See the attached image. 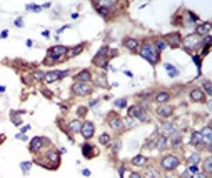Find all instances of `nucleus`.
<instances>
[{"instance_id": "1", "label": "nucleus", "mask_w": 212, "mask_h": 178, "mask_svg": "<svg viewBox=\"0 0 212 178\" xmlns=\"http://www.w3.org/2000/svg\"><path fill=\"white\" fill-rule=\"evenodd\" d=\"M139 55H140L142 58H145L150 65H157L160 60V53L157 52V48L154 47V43H149V42H145V43H142L140 47H139Z\"/></svg>"}, {"instance_id": "2", "label": "nucleus", "mask_w": 212, "mask_h": 178, "mask_svg": "<svg viewBox=\"0 0 212 178\" xmlns=\"http://www.w3.org/2000/svg\"><path fill=\"white\" fill-rule=\"evenodd\" d=\"M67 52H69V47H65V45H53V47H50V48H48L45 63H47V65H53V63H57V62H62V60H65Z\"/></svg>"}, {"instance_id": "3", "label": "nucleus", "mask_w": 212, "mask_h": 178, "mask_svg": "<svg viewBox=\"0 0 212 178\" xmlns=\"http://www.w3.org/2000/svg\"><path fill=\"white\" fill-rule=\"evenodd\" d=\"M179 165H180V160H179L175 155H171V153L162 156V160H160V168L165 170V172H172V170H175Z\"/></svg>"}, {"instance_id": "4", "label": "nucleus", "mask_w": 212, "mask_h": 178, "mask_svg": "<svg viewBox=\"0 0 212 178\" xmlns=\"http://www.w3.org/2000/svg\"><path fill=\"white\" fill-rule=\"evenodd\" d=\"M182 43L187 52H194V50L200 48V37L197 34H189L185 38H182Z\"/></svg>"}, {"instance_id": "5", "label": "nucleus", "mask_w": 212, "mask_h": 178, "mask_svg": "<svg viewBox=\"0 0 212 178\" xmlns=\"http://www.w3.org/2000/svg\"><path fill=\"white\" fill-rule=\"evenodd\" d=\"M72 93L77 95V97H87V95L92 93V85L84 83V82H75L72 85Z\"/></svg>"}, {"instance_id": "6", "label": "nucleus", "mask_w": 212, "mask_h": 178, "mask_svg": "<svg viewBox=\"0 0 212 178\" xmlns=\"http://www.w3.org/2000/svg\"><path fill=\"white\" fill-rule=\"evenodd\" d=\"M127 115H129V117H132V118H135L137 121H147V120H149L147 112H145L144 108H140L139 105L129 107V112H127Z\"/></svg>"}, {"instance_id": "7", "label": "nucleus", "mask_w": 212, "mask_h": 178, "mask_svg": "<svg viewBox=\"0 0 212 178\" xmlns=\"http://www.w3.org/2000/svg\"><path fill=\"white\" fill-rule=\"evenodd\" d=\"M69 72L67 70H53V72H45V78L44 80L47 82V83H53V82L57 80H62L64 77H67Z\"/></svg>"}, {"instance_id": "8", "label": "nucleus", "mask_w": 212, "mask_h": 178, "mask_svg": "<svg viewBox=\"0 0 212 178\" xmlns=\"http://www.w3.org/2000/svg\"><path fill=\"white\" fill-rule=\"evenodd\" d=\"M164 40L167 42V45H169V47L175 48V47L182 45V35L179 34V32H172V34H167V35H165Z\"/></svg>"}, {"instance_id": "9", "label": "nucleus", "mask_w": 212, "mask_h": 178, "mask_svg": "<svg viewBox=\"0 0 212 178\" xmlns=\"http://www.w3.org/2000/svg\"><path fill=\"white\" fill-rule=\"evenodd\" d=\"M50 142H48L47 138H44V137H35V138H32L30 140V153H37V151H40L42 147L44 145H48Z\"/></svg>"}, {"instance_id": "10", "label": "nucleus", "mask_w": 212, "mask_h": 178, "mask_svg": "<svg viewBox=\"0 0 212 178\" xmlns=\"http://www.w3.org/2000/svg\"><path fill=\"white\" fill-rule=\"evenodd\" d=\"M47 161H48V168H57L60 163V153L57 150H48L47 151Z\"/></svg>"}, {"instance_id": "11", "label": "nucleus", "mask_w": 212, "mask_h": 178, "mask_svg": "<svg viewBox=\"0 0 212 178\" xmlns=\"http://www.w3.org/2000/svg\"><path fill=\"white\" fill-rule=\"evenodd\" d=\"M200 137H202V142H204V147L206 148H211V145H212V130H211V126L206 125V126H202V130H200Z\"/></svg>"}, {"instance_id": "12", "label": "nucleus", "mask_w": 212, "mask_h": 178, "mask_svg": "<svg viewBox=\"0 0 212 178\" xmlns=\"http://www.w3.org/2000/svg\"><path fill=\"white\" fill-rule=\"evenodd\" d=\"M80 133H82V137L85 138V140H90V138L94 137V133H95V125L92 123V121H84Z\"/></svg>"}, {"instance_id": "13", "label": "nucleus", "mask_w": 212, "mask_h": 178, "mask_svg": "<svg viewBox=\"0 0 212 178\" xmlns=\"http://www.w3.org/2000/svg\"><path fill=\"white\" fill-rule=\"evenodd\" d=\"M211 29H212L211 22H200V23H197L194 34H197L199 37H206V35H211Z\"/></svg>"}, {"instance_id": "14", "label": "nucleus", "mask_w": 212, "mask_h": 178, "mask_svg": "<svg viewBox=\"0 0 212 178\" xmlns=\"http://www.w3.org/2000/svg\"><path fill=\"white\" fill-rule=\"evenodd\" d=\"M155 113H157V117H160V118H169V117H172V113H174V108L167 103L159 105L157 110H155Z\"/></svg>"}, {"instance_id": "15", "label": "nucleus", "mask_w": 212, "mask_h": 178, "mask_svg": "<svg viewBox=\"0 0 212 178\" xmlns=\"http://www.w3.org/2000/svg\"><path fill=\"white\" fill-rule=\"evenodd\" d=\"M175 132H177L175 123H171V121H167V123H164V125L160 126V135L165 137V138H169L171 135H174Z\"/></svg>"}, {"instance_id": "16", "label": "nucleus", "mask_w": 212, "mask_h": 178, "mask_svg": "<svg viewBox=\"0 0 212 178\" xmlns=\"http://www.w3.org/2000/svg\"><path fill=\"white\" fill-rule=\"evenodd\" d=\"M109 125H110V128H112V130H115V132L124 130V120H122L119 115L110 117V118H109Z\"/></svg>"}, {"instance_id": "17", "label": "nucleus", "mask_w": 212, "mask_h": 178, "mask_svg": "<svg viewBox=\"0 0 212 178\" xmlns=\"http://www.w3.org/2000/svg\"><path fill=\"white\" fill-rule=\"evenodd\" d=\"M190 98H192V102H199V103H204L207 100L206 93L202 92L200 88H192L190 90Z\"/></svg>"}, {"instance_id": "18", "label": "nucleus", "mask_w": 212, "mask_h": 178, "mask_svg": "<svg viewBox=\"0 0 212 178\" xmlns=\"http://www.w3.org/2000/svg\"><path fill=\"white\" fill-rule=\"evenodd\" d=\"M171 98H172V97H171V93L165 92V90H162V92H157V93H155L154 100H155V102H157L159 105H165L167 102H169V100H171Z\"/></svg>"}, {"instance_id": "19", "label": "nucleus", "mask_w": 212, "mask_h": 178, "mask_svg": "<svg viewBox=\"0 0 212 178\" xmlns=\"http://www.w3.org/2000/svg\"><path fill=\"white\" fill-rule=\"evenodd\" d=\"M95 7H104V8H107V10H110V8H114L115 5H119V2H115V0H97V2H92Z\"/></svg>"}, {"instance_id": "20", "label": "nucleus", "mask_w": 212, "mask_h": 178, "mask_svg": "<svg viewBox=\"0 0 212 178\" xmlns=\"http://www.w3.org/2000/svg\"><path fill=\"white\" fill-rule=\"evenodd\" d=\"M82 155L85 156L87 160H90V158L95 155V148L90 143H88V142H85V143L82 145Z\"/></svg>"}, {"instance_id": "21", "label": "nucleus", "mask_w": 212, "mask_h": 178, "mask_svg": "<svg viewBox=\"0 0 212 178\" xmlns=\"http://www.w3.org/2000/svg\"><path fill=\"white\" fill-rule=\"evenodd\" d=\"M92 80V73L88 72V70H82V72H79L75 75V82H84V83H88V82Z\"/></svg>"}, {"instance_id": "22", "label": "nucleus", "mask_w": 212, "mask_h": 178, "mask_svg": "<svg viewBox=\"0 0 212 178\" xmlns=\"http://www.w3.org/2000/svg\"><path fill=\"white\" fill-rule=\"evenodd\" d=\"M169 138H171V147H172V148H177V147H180V143H182V133L179 132V130H177L174 135H171Z\"/></svg>"}, {"instance_id": "23", "label": "nucleus", "mask_w": 212, "mask_h": 178, "mask_svg": "<svg viewBox=\"0 0 212 178\" xmlns=\"http://www.w3.org/2000/svg\"><path fill=\"white\" fill-rule=\"evenodd\" d=\"M69 132L72 133V135H75V133H80V130H82V121L80 120H74V121H70L69 123Z\"/></svg>"}, {"instance_id": "24", "label": "nucleus", "mask_w": 212, "mask_h": 178, "mask_svg": "<svg viewBox=\"0 0 212 178\" xmlns=\"http://www.w3.org/2000/svg\"><path fill=\"white\" fill-rule=\"evenodd\" d=\"M190 145L192 147H204V142H202V137H200L199 132H192V137H190Z\"/></svg>"}, {"instance_id": "25", "label": "nucleus", "mask_w": 212, "mask_h": 178, "mask_svg": "<svg viewBox=\"0 0 212 178\" xmlns=\"http://www.w3.org/2000/svg\"><path fill=\"white\" fill-rule=\"evenodd\" d=\"M167 138L162 137V135H157V138H155V148L160 150V151H164L165 148H167Z\"/></svg>"}, {"instance_id": "26", "label": "nucleus", "mask_w": 212, "mask_h": 178, "mask_svg": "<svg viewBox=\"0 0 212 178\" xmlns=\"http://www.w3.org/2000/svg\"><path fill=\"white\" fill-rule=\"evenodd\" d=\"M124 45L127 50H130V52H135L137 48H139V42L135 40V38H125L124 40Z\"/></svg>"}, {"instance_id": "27", "label": "nucleus", "mask_w": 212, "mask_h": 178, "mask_svg": "<svg viewBox=\"0 0 212 178\" xmlns=\"http://www.w3.org/2000/svg\"><path fill=\"white\" fill-rule=\"evenodd\" d=\"M132 165H134V167H145V165H147V156L135 155L132 158Z\"/></svg>"}, {"instance_id": "28", "label": "nucleus", "mask_w": 212, "mask_h": 178, "mask_svg": "<svg viewBox=\"0 0 212 178\" xmlns=\"http://www.w3.org/2000/svg\"><path fill=\"white\" fill-rule=\"evenodd\" d=\"M144 178H160V172L154 167H147V170L144 173Z\"/></svg>"}, {"instance_id": "29", "label": "nucleus", "mask_w": 212, "mask_h": 178, "mask_svg": "<svg viewBox=\"0 0 212 178\" xmlns=\"http://www.w3.org/2000/svg\"><path fill=\"white\" fill-rule=\"evenodd\" d=\"M187 161L190 165H199L200 163V151H192V153L187 156Z\"/></svg>"}, {"instance_id": "30", "label": "nucleus", "mask_w": 212, "mask_h": 178, "mask_svg": "<svg viewBox=\"0 0 212 178\" xmlns=\"http://www.w3.org/2000/svg\"><path fill=\"white\" fill-rule=\"evenodd\" d=\"M164 68L167 70L169 77H179V68H177V67H174L172 63H164Z\"/></svg>"}, {"instance_id": "31", "label": "nucleus", "mask_w": 212, "mask_h": 178, "mask_svg": "<svg viewBox=\"0 0 212 178\" xmlns=\"http://www.w3.org/2000/svg\"><path fill=\"white\" fill-rule=\"evenodd\" d=\"M22 113H25L24 110H17V112H12V113H10V118H12V121L15 125H22V118H20Z\"/></svg>"}, {"instance_id": "32", "label": "nucleus", "mask_w": 212, "mask_h": 178, "mask_svg": "<svg viewBox=\"0 0 212 178\" xmlns=\"http://www.w3.org/2000/svg\"><path fill=\"white\" fill-rule=\"evenodd\" d=\"M84 50V45H75L74 48H69V52H67V57H70V58H74V57H77L79 53Z\"/></svg>"}, {"instance_id": "33", "label": "nucleus", "mask_w": 212, "mask_h": 178, "mask_svg": "<svg viewBox=\"0 0 212 178\" xmlns=\"http://www.w3.org/2000/svg\"><path fill=\"white\" fill-rule=\"evenodd\" d=\"M202 173H206L207 177L212 173V158H211V156H207L206 160H204V172H202Z\"/></svg>"}, {"instance_id": "34", "label": "nucleus", "mask_w": 212, "mask_h": 178, "mask_svg": "<svg viewBox=\"0 0 212 178\" xmlns=\"http://www.w3.org/2000/svg\"><path fill=\"white\" fill-rule=\"evenodd\" d=\"M200 90L206 93V97H211V95H212V85H211V82L206 80L204 83H202V88H200Z\"/></svg>"}, {"instance_id": "35", "label": "nucleus", "mask_w": 212, "mask_h": 178, "mask_svg": "<svg viewBox=\"0 0 212 178\" xmlns=\"http://www.w3.org/2000/svg\"><path fill=\"white\" fill-rule=\"evenodd\" d=\"M154 47H155V48H157V52L160 53L164 48H167L169 45H167V42H165L164 38H157V42H155V45H154Z\"/></svg>"}, {"instance_id": "36", "label": "nucleus", "mask_w": 212, "mask_h": 178, "mask_svg": "<svg viewBox=\"0 0 212 178\" xmlns=\"http://www.w3.org/2000/svg\"><path fill=\"white\" fill-rule=\"evenodd\" d=\"M99 142H100V145H110L112 138H110V135H109V133H102V135L99 137Z\"/></svg>"}, {"instance_id": "37", "label": "nucleus", "mask_w": 212, "mask_h": 178, "mask_svg": "<svg viewBox=\"0 0 212 178\" xmlns=\"http://www.w3.org/2000/svg\"><path fill=\"white\" fill-rule=\"evenodd\" d=\"M30 167H32L30 161H22V163H20V170H22V173H25V175L30 172Z\"/></svg>"}, {"instance_id": "38", "label": "nucleus", "mask_w": 212, "mask_h": 178, "mask_svg": "<svg viewBox=\"0 0 212 178\" xmlns=\"http://www.w3.org/2000/svg\"><path fill=\"white\" fill-rule=\"evenodd\" d=\"M95 82H97V85H99V87H107V78L104 77V75L95 77Z\"/></svg>"}, {"instance_id": "39", "label": "nucleus", "mask_w": 212, "mask_h": 178, "mask_svg": "<svg viewBox=\"0 0 212 178\" xmlns=\"http://www.w3.org/2000/svg\"><path fill=\"white\" fill-rule=\"evenodd\" d=\"M155 138H157V135H154V137H150V138H149V142L145 143V148H147V150L155 148Z\"/></svg>"}, {"instance_id": "40", "label": "nucleus", "mask_w": 212, "mask_h": 178, "mask_svg": "<svg viewBox=\"0 0 212 178\" xmlns=\"http://www.w3.org/2000/svg\"><path fill=\"white\" fill-rule=\"evenodd\" d=\"M25 8H27V10H32V12H40L42 10V5H37V3H27Z\"/></svg>"}, {"instance_id": "41", "label": "nucleus", "mask_w": 212, "mask_h": 178, "mask_svg": "<svg viewBox=\"0 0 212 178\" xmlns=\"http://www.w3.org/2000/svg\"><path fill=\"white\" fill-rule=\"evenodd\" d=\"M95 8H97V12H99V13L104 18H109V15H110V10H107V8H104V7H95Z\"/></svg>"}, {"instance_id": "42", "label": "nucleus", "mask_w": 212, "mask_h": 178, "mask_svg": "<svg viewBox=\"0 0 212 178\" xmlns=\"http://www.w3.org/2000/svg\"><path fill=\"white\" fill-rule=\"evenodd\" d=\"M192 60H194V63L197 65V68H199V75H200V68H202V57H200V55H194Z\"/></svg>"}, {"instance_id": "43", "label": "nucleus", "mask_w": 212, "mask_h": 178, "mask_svg": "<svg viewBox=\"0 0 212 178\" xmlns=\"http://www.w3.org/2000/svg\"><path fill=\"white\" fill-rule=\"evenodd\" d=\"M115 107L117 108H124V107H127V98H119V100H115Z\"/></svg>"}, {"instance_id": "44", "label": "nucleus", "mask_w": 212, "mask_h": 178, "mask_svg": "<svg viewBox=\"0 0 212 178\" xmlns=\"http://www.w3.org/2000/svg\"><path fill=\"white\" fill-rule=\"evenodd\" d=\"M125 123H127V126H129V128H132V126H137V123H139V121L135 120V118H132V117H127V120L124 121V125Z\"/></svg>"}, {"instance_id": "45", "label": "nucleus", "mask_w": 212, "mask_h": 178, "mask_svg": "<svg viewBox=\"0 0 212 178\" xmlns=\"http://www.w3.org/2000/svg\"><path fill=\"white\" fill-rule=\"evenodd\" d=\"M85 115H87V107H79V108H77V117L82 118V117H85Z\"/></svg>"}, {"instance_id": "46", "label": "nucleus", "mask_w": 212, "mask_h": 178, "mask_svg": "<svg viewBox=\"0 0 212 178\" xmlns=\"http://www.w3.org/2000/svg\"><path fill=\"white\" fill-rule=\"evenodd\" d=\"M34 78L35 80H44L45 78V72H34Z\"/></svg>"}, {"instance_id": "47", "label": "nucleus", "mask_w": 212, "mask_h": 178, "mask_svg": "<svg viewBox=\"0 0 212 178\" xmlns=\"http://www.w3.org/2000/svg\"><path fill=\"white\" fill-rule=\"evenodd\" d=\"M119 148H120V140H115L114 145H112V153H117Z\"/></svg>"}, {"instance_id": "48", "label": "nucleus", "mask_w": 212, "mask_h": 178, "mask_svg": "<svg viewBox=\"0 0 212 178\" xmlns=\"http://www.w3.org/2000/svg\"><path fill=\"white\" fill-rule=\"evenodd\" d=\"M189 178H207V175L202 173V172H197V173H194V175H190Z\"/></svg>"}, {"instance_id": "49", "label": "nucleus", "mask_w": 212, "mask_h": 178, "mask_svg": "<svg viewBox=\"0 0 212 178\" xmlns=\"http://www.w3.org/2000/svg\"><path fill=\"white\" fill-rule=\"evenodd\" d=\"M197 172H200L199 165H190V167H189V173H192V175H194V173H197Z\"/></svg>"}, {"instance_id": "50", "label": "nucleus", "mask_w": 212, "mask_h": 178, "mask_svg": "<svg viewBox=\"0 0 212 178\" xmlns=\"http://www.w3.org/2000/svg\"><path fill=\"white\" fill-rule=\"evenodd\" d=\"M15 138H18V140H22V142H27V140H29V137H27L25 133H18V135H17Z\"/></svg>"}, {"instance_id": "51", "label": "nucleus", "mask_w": 212, "mask_h": 178, "mask_svg": "<svg viewBox=\"0 0 212 178\" xmlns=\"http://www.w3.org/2000/svg\"><path fill=\"white\" fill-rule=\"evenodd\" d=\"M209 50H211V45H209V47H204V50H202V55H200V57H206L207 53H209Z\"/></svg>"}, {"instance_id": "52", "label": "nucleus", "mask_w": 212, "mask_h": 178, "mask_svg": "<svg viewBox=\"0 0 212 178\" xmlns=\"http://www.w3.org/2000/svg\"><path fill=\"white\" fill-rule=\"evenodd\" d=\"M129 178H142V175H140V173H135V172H132V173H130V175H129Z\"/></svg>"}, {"instance_id": "53", "label": "nucleus", "mask_w": 212, "mask_h": 178, "mask_svg": "<svg viewBox=\"0 0 212 178\" xmlns=\"http://www.w3.org/2000/svg\"><path fill=\"white\" fill-rule=\"evenodd\" d=\"M30 130V125H24L22 126V130H20V133H27Z\"/></svg>"}, {"instance_id": "54", "label": "nucleus", "mask_w": 212, "mask_h": 178, "mask_svg": "<svg viewBox=\"0 0 212 178\" xmlns=\"http://www.w3.org/2000/svg\"><path fill=\"white\" fill-rule=\"evenodd\" d=\"M15 25H17V27H24V20H22V18H17V20H15Z\"/></svg>"}, {"instance_id": "55", "label": "nucleus", "mask_w": 212, "mask_h": 178, "mask_svg": "<svg viewBox=\"0 0 212 178\" xmlns=\"http://www.w3.org/2000/svg\"><path fill=\"white\" fill-rule=\"evenodd\" d=\"M99 105V100H90L88 102V107H97Z\"/></svg>"}, {"instance_id": "56", "label": "nucleus", "mask_w": 212, "mask_h": 178, "mask_svg": "<svg viewBox=\"0 0 212 178\" xmlns=\"http://www.w3.org/2000/svg\"><path fill=\"white\" fill-rule=\"evenodd\" d=\"M8 37V30H4L2 34H0V38H7Z\"/></svg>"}, {"instance_id": "57", "label": "nucleus", "mask_w": 212, "mask_h": 178, "mask_svg": "<svg viewBox=\"0 0 212 178\" xmlns=\"http://www.w3.org/2000/svg\"><path fill=\"white\" fill-rule=\"evenodd\" d=\"M67 29H69V25H64V27H60V29L57 30V34H62V32H65Z\"/></svg>"}, {"instance_id": "58", "label": "nucleus", "mask_w": 212, "mask_h": 178, "mask_svg": "<svg viewBox=\"0 0 212 178\" xmlns=\"http://www.w3.org/2000/svg\"><path fill=\"white\" fill-rule=\"evenodd\" d=\"M82 175L84 177H90V170H82Z\"/></svg>"}, {"instance_id": "59", "label": "nucleus", "mask_w": 212, "mask_h": 178, "mask_svg": "<svg viewBox=\"0 0 212 178\" xmlns=\"http://www.w3.org/2000/svg\"><path fill=\"white\" fill-rule=\"evenodd\" d=\"M189 177H190V173L189 172H184L182 175H180V178H189Z\"/></svg>"}, {"instance_id": "60", "label": "nucleus", "mask_w": 212, "mask_h": 178, "mask_svg": "<svg viewBox=\"0 0 212 178\" xmlns=\"http://www.w3.org/2000/svg\"><path fill=\"white\" fill-rule=\"evenodd\" d=\"M50 7H52V3L47 2V3H44V5H42V8H50Z\"/></svg>"}, {"instance_id": "61", "label": "nucleus", "mask_w": 212, "mask_h": 178, "mask_svg": "<svg viewBox=\"0 0 212 178\" xmlns=\"http://www.w3.org/2000/svg\"><path fill=\"white\" fill-rule=\"evenodd\" d=\"M42 35H44L45 38H48V37H50V32H48V30H45V32H42Z\"/></svg>"}, {"instance_id": "62", "label": "nucleus", "mask_w": 212, "mask_h": 178, "mask_svg": "<svg viewBox=\"0 0 212 178\" xmlns=\"http://www.w3.org/2000/svg\"><path fill=\"white\" fill-rule=\"evenodd\" d=\"M5 92V87H0V93H4Z\"/></svg>"}]
</instances>
